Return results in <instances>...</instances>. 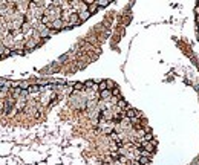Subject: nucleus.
<instances>
[{
  "mask_svg": "<svg viewBox=\"0 0 199 165\" xmlns=\"http://www.w3.org/2000/svg\"><path fill=\"white\" fill-rule=\"evenodd\" d=\"M139 147H141V150H146L149 153H155V150H156V141H150V142H146V141H141L139 142Z\"/></svg>",
  "mask_w": 199,
  "mask_h": 165,
  "instance_id": "nucleus-1",
  "label": "nucleus"
},
{
  "mask_svg": "<svg viewBox=\"0 0 199 165\" xmlns=\"http://www.w3.org/2000/svg\"><path fill=\"white\" fill-rule=\"evenodd\" d=\"M101 118L106 119V121H112L114 119V112H112L110 109H107L104 112H101Z\"/></svg>",
  "mask_w": 199,
  "mask_h": 165,
  "instance_id": "nucleus-5",
  "label": "nucleus"
},
{
  "mask_svg": "<svg viewBox=\"0 0 199 165\" xmlns=\"http://www.w3.org/2000/svg\"><path fill=\"white\" fill-rule=\"evenodd\" d=\"M29 86H31V83L26 81V79H23V81H19V87H20L21 90H28Z\"/></svg>",
  "mask_w": 199,
  "mask_h": 165,
  "instance_id": "nucleus-9",
  "label": "nucleus"
},
{
  "mask_svg": "<svg viewBox=\"0 0 199 165\" xmlns=\"http://www.w3.org/2000/svg\"><path fill=\"white\" fill-rule=\"evenodd\" d=\"M28 92L29 93H39L40 92V86H39V84H31L29 89H28Z\"/></svg>",
  "mask_w": 199,
  "mask_h": 165,
  "instance_id": "nucleus-10",
  "label": "nucleus"
},
{
  "mask_svg": "<svg viewBox=\"0 0 199 165\" xmlns=\"http://www.w3.org/2000/svg\"><path fill=\"white\" fill-rule=\"evenodd\" d=\"M39 46V43L34 40V38H26V41H25V51H32V49H35V47Z\"/></svg>",
  "mask_w": 199,
  "mask_h": 165,
  "instance_id": "nucleus-3",
  "label": "nucleus"
},
{
  "mask_svg": "<svg viewBox=\"0 0 199 165\" xmlns=\"http://www.w3.org/2000/svg\"><path fill=\"white\" fill-rule=\"evenodd\" d=\"M81 22H80V17H78V12H71V17H69V22L67 25L71 26V28H74V26L80 25Z\"/></svg>",
  "mask_w": 199,
  "mask_h": 165,
  "instance_id": "nucleus-2",
  "label": "nucleus"
},
{
  "mask_svg": "<svg viewBox=\"0 0 199 165\" xmlns=\"http://www.w3.org/2000/svg\"><path fill=\"white\" fill-rule=\"evenodd\" d=\"M98 6H96V3L95 2H92V3H90V5H87V11L90 12V14H95L96 11H98Z\"/></svg>",
  "mask_w": 199,
  "mask_h": 165,
  "instance_id": "nucleus-8",
  "label": "nucleus"
},
{
  "mask_svg": "<svg viewBox=\"0 0 199 165\" xmlns=\"http://www.w3.org/2000/svg\"><path fill=\"white\" fill-rule=\"evenodd\" d=\"M96 3V6L98 8H104V6H107V5L110 3V0H98V2H95Z\"/></svg>",
  "mask_w": 199,
  "mask_h": 165,
  "instance_id": "nucleus-11",
  "label": "nucleus"
},
{
  "mask_svg": "<svg viewBox=\"0 0 199 165\" xmlns=\"http://www.w3.org/2000/svg\"><path fill=\"white\" fill-rule=\"evenodd\" d=\"M90 14L89 11H83V12H78V17H80V22H86V20H87L89 17H90Z\"/></svg>",
  "mask_w": 199,
  "mask_h": 165,
  "instance_id": "nucleus-7",
  "label": "nucleus"
},
{
  "mask_svg": "<svg viewBox=\"0 0 199 165\" xmlns=\"http://www.w3.org/2000/svg\"><path fill=\"white\" fill-rule=\"evenodd\" d=\"M100 98L101 101H110L112 99V90H103V92H100Z\"/></svg>",
  "mask_w": 199,
  "mask_h": 165,
  "instance_id": "nucleus-4",
  "label": "nucleus"
},
{
  "mask_svg": "<svg viewBox=\"0 0 199 165\" xmlns=\"http://www.w3.org/2000/svg\"><path fill=\"white\" fill-rule=\"evenodd\" d=\"M8 95H9V87H0V99L5 101Z\"/></svg>",
  "mask_w": 199,
  "mask_h": 165,
  "instance_id": "nucleus-6",
  "label": "nucleus"
}]
</instances>
